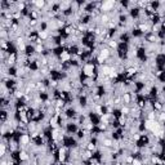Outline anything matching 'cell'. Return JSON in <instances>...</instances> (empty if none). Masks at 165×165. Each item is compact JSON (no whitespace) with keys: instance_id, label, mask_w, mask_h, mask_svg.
<instances>
[{"instance_id":"cell-3","label":"cell","mask_w":165,"mask_h":165,"mask_svg":"<svg viewBox=\"0 0 165 165\" xmlns=\"http://www.w3.org/2000/svg\"><path fill=\"white\" fill-rule=\"evenodd\" d=\"M130 111H132V108H130V106H128V105H123L120 107V112H121V115H123V116H129Z\"/></svg>"},{"instance_id":"cell-2","label":"cell","mask_w":165,"mask_h":165,"mask_svg":"<svg viewBox=\"0 0 165 165\" xmlns=\"http://www.w3.org/2000/svg\"><path fill=\"white\" fill-rule=\"evenodd\" d=\"M106 45H107L111 50H117V48H119V41H117V39H111Z\"/></svg>"},{"instance_id":"cell-1","label":"cell","mask_w":165,"mask_h":165,"mask_svg":"<svg viewBox=\"0 0 165 165\" xmlns=\"http://www.w3.org/2000/svg\"><path fill=\"white\" fill-rule=\"evenodd\" d=\"M9 119H11L9 111L5 110V108H2V115H0V120H2V124H5Z\"/></svg>"}]
</instances>
